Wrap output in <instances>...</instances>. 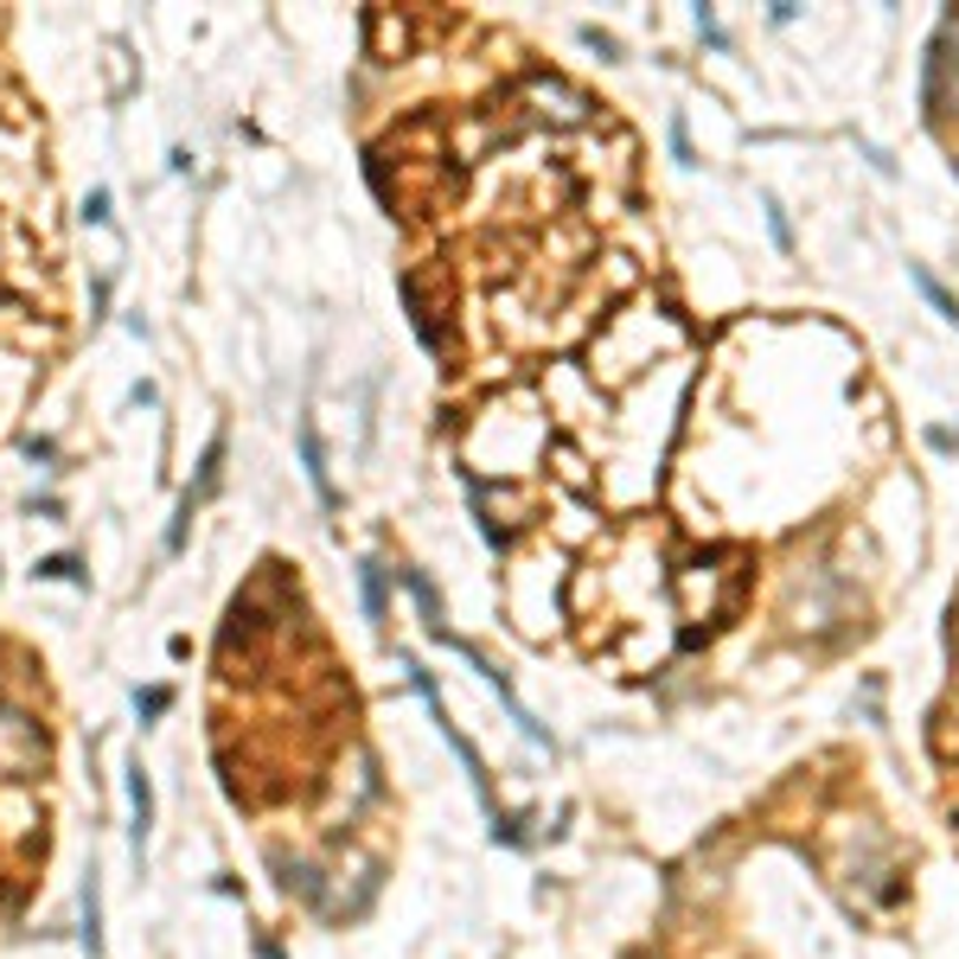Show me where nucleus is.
Listing matches in <instances>:
<instances>
[{
    "label": "nucleus",
    "instance_id": "nucleus-1",
    "mask_svg": "<svg viewBox=\"0 0 959 959\" xmlns=\"http://www.w3.org/2000/svg\"><path fill=\"white\" fill-rule=\"evenodd\" d=\"M45 768V736H38L33 717H20V710H0V775L20 780Z\"/></svg>",
    "mask_w": 959,
    "mask_h": 959
},
{
    "label": "nucleus",
    "instance_id": "nucleus-2",
    "mask_svg": "<svg viewBox=\"0 0 959 959\" xmlns=\"http://www.w3.org/2000/svg\"><path fill=\"white\" fill-rule=\"evenodd\" d=\"M97 922H103V909H97V877L83 883V940H90V959H103V934H97Z\"/></svg>",
    "mask_w": 959,
    "mask_h": 959
},
{
    "label": "nucleus",
    "instance_id": "nucleus-3",
    "mask_svg": "<svg viewBox=\"0 0 959 959\" xmlns=\"http://www.w3.org/2000/svg\"><path fill=\"white\" fill-rule=\"evenodd\" d=\"M301 461H307V474H314V486H320V499L332 506V480H327V467H320V442H314V429H301Z\"/></svg>",
    "mask_w": 959,
    "mask_h": 959
},
{
    "label": "nucleus",
    "instance_id": "nucleus-4",
    "mask_svg": "<svg viewBox=\"0 0 959 959\" xmlns=\"http://www.w3.org/2000/svg\"><path fill=\"white\" fill-rule=\"evenodd\" d=\"M128 793H135V845H148V812H154V800H148V775L135 768V780H128Z\"/></svg>",
    "mask_w": 959,
    "mask_h": 959
},
{
    "label": "nucleus",
    "instance_id": "nucleus-5",
    "mask_svg": "<svg viewBox=\"0 0 959 959\" xmlns=\"http://www.w3.org/2000/svg\"><path fill=\"white\" fill-rule=\"evenodd\" d=\"M38 576H52V583H77V563H71V556H45Z\"/></svg>",
    "mask_w": 959,
    "mask_h": 959
},
{
    "label": "nucleus",
    "instance_id": "nucleus-6",
    "mask_svg": "<svg viewBox=\"0 0 959 959\" xmlns=\"http://www.w3.org/2000/svg\"><path fill=\"white\" fill-rule=\"evenodd\" d=\"M83 212H90V224H103V218H110V192H90V205H83Z\"/></svg>",
    "mask_w": 959,
    "mask_h": 959
}]
</instances>
